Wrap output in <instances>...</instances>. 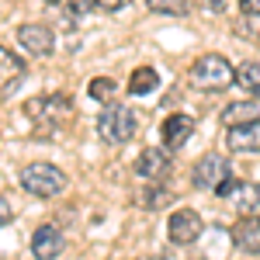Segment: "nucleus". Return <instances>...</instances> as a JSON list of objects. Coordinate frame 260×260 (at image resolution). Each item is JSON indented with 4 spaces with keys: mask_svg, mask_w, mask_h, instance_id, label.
Returning a JSON list of instances; mask_svg holds the SVG:
<instances>
[{
    "mask_svg": "<svg viewBox=\"0 0 260 260\" xmlns=\"http://www.w3.org/2000/svg\"><path fill=\"white\" fill-rule=\"evenodd\" d=\"M236 77V70H233V62L219 56V52H205L198 59L191 62V70H187V83L194 87V90H205V94H215V90H225L229 83Z\"/></svg>",
    "mask_w": 260,
    "mask_h": 260,
    "instance_id": "1",
    "label": "nucleus"
},
{
    "mask_svg": "<svg viewBox=\"0 0 260 260\" xmlns=\"http://www.w3.org/2000/svg\"><path fill=\"white\" fill-rule=\"evenodd\" d=\"M136 132H139V118H136L132 108H125V104H104V111L98 115L101 142H108V146H125V142L136 139Z\"/></svg>",
    "mask_w": 260,
    "mask_h": 260,
    "instance_id": "2",
    "label": "nucleus"
},
{
    "mask_svg": "<svg viewBox=\"0 0 260 260\" xmlns=\"http://www.w3.org/2000/svg\"><path fill=\"white\" fill-rule=\"evenodd\" d=\"M18 184L28 194H35V198H59L62 191H66V174L56 163H28L21 170Z\"/></svg>",
    "mask_w": 260,
    "mask_h": 260,
    "instance_id": "3",
    "label": "nucleus"
},
{
    "mask_svg": "<svg viewBox=\"0 0 260 260\" xmlns=\"http://www.w3.org/2000/svg\"><path fill=\"white\" fill-rule=\"evenodd\" d=\"M24 115L42 125V128H59L62 121L73 118V98L70 94H45V98H31L24 104Z\"/></svg>",
    "mask_w": 260,
    "mask_h": 260,
    "instance_id": "4",
    "label": "nucleus"
},
{
    "mask_svg": "<svg viewBox=\"0 0 260 260\" xmlns=\"http://www.w3.org/2000/svg\"><path fill=\"white\" fill-rule=\"evenodd\" d=\"M225 177H233V167L225 156L219 153H205L198 163H194V170H191V184L198 187V191H215Z\"/></svg>",
    "mask_w": 260,
    "mask_h": 260,
    "instance_id": "5",
    "label": "nucleus"
},
{
    "mask_svg": "<svg viewBox=\"0 0 260 260\" xmlns=\"http://www.w3.org/2000/svg\"><path fill=\"white\" fill-rule=\"evenodd\" d=\"M18 45L28 52V56H35V59H49L52 52H56V35H52V28L49 24H21L18 28Z\"/></svg>",
    "mask_w": 260,
    "mask_h": 260,
    "instance_id": "6",
    "label": "nucleus"
},
{
    "mask_svg": "<svg viewBox=\"0 0 260 260\" xmlns=\"http://www.w3.org/2000/svg\"><path fill=\"white\" fill-rule=\"evenodd\" d=\"M201 229H205V222L194 208H177L170 222H167V233H170V243L174 246H191V243L201 236Z\"/></svg>",
    "mask_w": 260,
    "mask_h": 260,
    "instance_id": "7",
    "label": "nucleus"
},
{
    "mask_svg": "<svg viewBox=\"0 0 260 260\" xmlns=\"http://www.w3.org/2000/svg\"><path fill=\"white\" fill-rule=\"evenodd\" d=\"M132 167H136V174H139L142 180H163L170 174L174 160H170V149H167V146H146L139 156H136Z\"/></svg>",
    "mask_w": 260,
    "mask_h": 260,
    "instance_id": "8",
    "label": "nucleus"
},
{
    "mask_svg": "<svg viewBox=\"0 0 260 260\" xmlns=\"http://www.w3.org/2000/svg\"><path fill=\"white\" fill-rule=\"evenodd\" d=\"M24 73H28L24 59H21L18 52H11V49L0 45V101H7L24 83Z\"/></svg>",
    "mask_w": 260,
    "mask_h": 260,
    "instance_id": "9",
    "label": "nucleus"
},
{
    "mask_svg": "<svg viewBox=\"0 0 260 260\" xmlns=\"http://www.w3.org/2000/svg\"><path fill=\"white\" fill-rule=\"evenodd\" d=\"M62 246H66V236H62L59 225H52V222L39 225L35 236H31V253H35V260H56L62 253Z\"/></svg>",
    "mask_w": 260,
    "mask_h": 260,
    "instance_id": "10",
    "label": "nucleus"
},
{
    "mask_svg": "<svg viewBox=\"0 0 260 260\" xmlns=\"http://www.w3.org/2000/svg\"><path fill=\"white\" fill-rule=\"evenodd\" d=\"M225 146L229 153H260V118L243 121V125H229L225 132Z\"/></svg>",
    "mask_w": 260,
    "mask_h": 260,
    "instance_id": "11",
    "label": "nucleus"
},
{
    "mask_svg": "<svg viewBox=\"0 0 260 260\" xmlns=\"http://www.w3.org/2000/svg\"><path fill=\"white\" fill-rule=\"evenodd\" d=\"M160 136H163V146H167L170 153H177L180 146H187V139L194 136V118L184 115V111H177V115H170V118L160 125Z\"/></svg>",
    "mask_w": 260,
    "mask_h": 260,
    "instance_id": "12",
    "label": "nucleus"
},
{
    "mask_svg": "<svg viewBox=\"0 0 260 260\" xmlns=\"http://www.w3.org/2000/svg\"><path fill=\"white\" fill-rule=\"evenodd\" d=\"M233 243L243 253H260V215H240V222L233 225Z\"/></svg>",
    "mask_w": 260,
    "mask_h": 260,
    "instance_id": "13",
    "label": "nucleus"
},
{
    "mask_svg": "<svg viewBox=\"0 0 260 260\" xmlns=\"http://www.w3.org/2000/svg\"><path fill=\"white\" fill-rule=\"evenodd\" d=\"M233 201V208L240 212V215H260V184H236V191L229 194Z\"/></svg>",
    "mask_w": 260,
    "mask_h": 260,
    "instance_id": "14",
    "label": "nucleus"
},
{
    "mask_svg": "<svg viewBox=\"0 0 260 260\" xmlns=\"http://www.w3.org/2000/svg\"><path fill=\"white\" fill-rule=\"evenodd\" d=\"M156 87H160V73H156L153 66H139V70L128 77V94H136V98H139V94H153Z\"/></svg>",
    "mask_w": 260,
    "mask_h": 260,
    "instance_id": "15",
    "label": "nucleus"
},
{
    "mask_svg": "<svg viewBox=\"0 0 260 260\" xmlns=\"http://www.w3.org/2000/svg\"><path fill=\"white\" fill-rule=\"evenodd\" d=\"M233 83H236V87H243L246 94L260 98V62H257V59L243 62L240 70H236V77H233Z\"/></svg>",
    "mask_w": 260,
    "mask_h": 260,
    "instance_id": "16",
    "label": "nucleus"
},
{
    "mask_svg": "<svg viewBox=\"0 0 260 260\" xmlns=\"http://www.w3.org/2000/svg\"><path fill=\"white\" fill-rule=\"evenodd\" d=\"M257 115V104L253 101H246V104H229L225 111H222V125H243V121H253Z\"/></svg>",
    "mask_w": 260,
    "mask_h": 260,
    "instance_id": "17",
    "label": "nucleus"
},
{
    "mask_svg": "<svg viewBox=\"0 0 260 260\" xmlns=\"http://www.w3.org/2000/svg\"><path fill=\"white\" fill-rule=\"evenodd\" d=\"M115 90H118V83L111 80V77H98V80L87 83V94L94 101H101V104H111L115 101Z\"/></svg>",
    "mask_w": 260,
    "mask_h": 260,
    "instance_id": "18",
    "label": "nucleus"
},
{
    "mask_svg": "<svg viewBox=\"0 0 260 260\" xmlns=\"http://www.w3.org/2000/svg\"><path fill=\"white\" fill-rule=\"evenodd\" d=\"M90 11H94V0H62V14L70 24H80L83 18H90Z\"/></svg>",
    "mask_w": 260,
    "mask_h": 260,
    "instance_id": "19",
    "label": "nucleus"
},
{
    "mask_svg": "<svg viewBox=\"0 0 260 260\" xmlns=\"http://www.w3.org/2000/svg\"><path fill=\"white\" fill-rule=\"evenodd\" d=\"M146 7L153 14H170V18H184L187 14V0H146Z\"/></svg>",
    "mask_w": 260,
    "mask_h": 260,
    "instance_id": "20",
    "label": "nucleus"
},
{
    "mask_svg": "<svg viewBox=\"0 0 260 260\" xmlns=\"http://www.w3.org/2000/svg\"><path fill=\"white\" fill-rule=\"evenodd\" d=\"M240 14H246V18H260V0H240Z\"/></svg>",
    "mask_w": 260,
    "mask_h": 260,
    "instance_id": "21",
    "label": "nucleus"
},
{
    "mask_svg": "<svg viewBox=\"0 0 260 260\" xmlns=\"http://www.w3.org/2000/svg\"><path fill=\"white\" fill-rule=\"evenodd\" d=\"M128 0H94V7H101V11H108V14H115V11H121Z\"/></svg>",
    "mask_w": 260,
    "mask_h": 260,
    "instance_id": "22",
    "label": "nucleus"
},
{
    "mask_svg": "<svg viewBox=\"0 0 260 260\" xmlns=\"http://www.w3.org/2000/svg\"><path fill=\"white\" fill-rule=\"evenodd\" d=\"M236 184H240V180L236 177H225L219 184V187H215V194H219V198H229V194H233V191H236Z\"/></svg>",
    "mask_w": 260,
    "mask_h": 260,
    "instance_id": "23",
    "label": "nucleus"
},
{
    "mask_svg": "<svg viewBox=\"0 0 260 260\" xmlns=\"http://www.w3.org/2000/svg\"><path fill=\"white\" fill-rule=\"evenodd\" d=\"M11 215H14V208H11V201H4V198H0V229H4V225L11 222Z\"/></svg>",
    "mask_w": 260,
    "mask_h": 260,
    "instance_id": "24",
    "label": "nucleus"
},
{
    "mask_svg": "<svg viewBox=\"0 0 260 260\" xmlns=\"http://www.w3.org/2000/svg\"><path fill=\"white\" fill-rule=\"evenodd\" d=\"M45 4H62V0H45Z\"/></svg>",
    "mask_w": 260,
    "mask_h": 260,
    "instance_id": "25",
    "label": "nucleus"
},
{
    "mask_svg": "<svg viewBox=\"0 0 260 260\" xmlns=\"http://www.w3.org/2000/svg\"><path fill=\"white\" fill-rule=\"evenodd\" d=\"M0 187H4V177H0Z\"/></svg>",
    "mask_w": 260,
    "mask_h": 260,
    "instance_id": "26",
    "label": "nucleus"
}]
</instances>
